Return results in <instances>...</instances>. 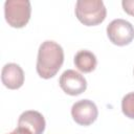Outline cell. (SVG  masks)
I'll return each mask as SVG.
<instances>
[{
  "mask_svg": "<svg viewBox=\"0 0 134 134\" xmlns=\"http://www.w3.org/2000/svg\"><path fill=\"white\" fill-rule=\"evenodd\" d=\"M64 63V50L54 41H44L38 50L36 69L40 77L48 80L53 77Z\"/></svg>",
  "mask_w": 134,
  "mask_h": 134,
  "instance_id": "cell-1",
  "label": "cell"
},
{
  "mask_svg": "<svg viewBox=\"0 0 134 134\" xmlns=\"http://www.w3.org/2000/svg\"><path fill=\"white\" fill-rule=\"evenodd\" d=\"M77 20L86 26H95L104 22L107 8L102 0H79L74 8Z\"/></svg>",
  "mask_w": 134,
  "mask_h": 134,
  "instance_id": "cell-2",
  "label": "cell"
},
{
  "mask_svg": "<svg viewBox=\"0 0 134 134\" xmlns=\"http://www.w3.org/2000/svg\"><path fill=\"white\" fill-rule=\"evenodd\" d=\"M31 15V5L28 0H7L4 3V16L9 26L24 27Z\"/></svg>",
  "mask_w": 134,
  "mask_h": 134,
  "instance_id": "cell-3",
  "label": "cell"
},
{
  "mask_svg": "<svg viewBox=\"0 0 134 134\" xmlns=\"http://www.w3.org/2000/svg\"><path fill=\"white\" fill-rule=\"evenodd\" d=\"M107 36L111 43L117 46H126L134 39L133 25L124 19H115L107 26Z\"/></svg>",
  "mask_w": 134,
  "mask_h": 134,
  "instance_id": "cell-4",
  "label": "cell"
},
{
  "mask_svg": "<svg viewBox=\"0 0 134 134\" xmlns=\"http://www.w3.org/2000/svg\"><path fill=\"white\" fill-rule=\"evenodd\" d=\"M71 116L73 120L80 126H90L96 120L98 116V110L92 100L81 99L72 105Z\"/></svg>",
  "mask_w": 134,
  "mask_h": 134,
  "instance_id": "cell-5",
  "label": "cell"
},
{
  "mask_svg": "<svg viewBox=\"0 0 134 134\" xmlns=\"http://www.w3.org/2000/svg\"><path fill=\"white\" fill-rule=\"evenodd\" d=\"M59 85L66 94L72 96L80 95L87 89V81L84 75L72 69L65 70L61 74Z\"/></svg>",
  "mask_w": 134,
  "mask_h": 134,
  "instance_id": "cell-6",
  "label": "cell"
},
{
  "mask_svg": "<svg viewBox=\"0 0 134 134\" xmlns=\"http://www.w3.org/2000/svg\"><path fill=\"white\" fill-rule=\"evenodd\" d=\"M1 81L10 90L19 89L24 84V71L16 63L5 64L1 71Z\"/></svg>",
  "mask_w": 134,
  "mask_h": 134,
  "instance_id": "cell-7",
  "label": "cell"
},
{
  "mask_svg": "<svg viewBox=\"0 0 134 134\" xmlns=\"http://www.w3.org/2000/svg\"><path fill=\"white\" fill-rule=\"evenodd\" d=\"M46 122L44 116L35 110L24 111L18 119V127L25 128L32 134H43Z\"/></svg>",
  "mask_w": 134,
  "mask_h": 134,
  "instance_id": "cell-8",
  "label": "cell"
},
{
  "mask_svg": "<svg viewBox=\"0 0 134 134\" xmlns=\"http://www.w3.org/2000/svg\"><path fill=\"white\" fill-rule=\"evenodd\" d=\"M73 63H74V66L76 67V69L80 70L81 72L90 73L96 68L97 60L93 52H91L87 49H82L75 53Z\"/></svg>",
  "mask_w": 134,
  "mask_h": 134,
  "instance_id": "cell-9",
  "label": "cell"
},
{
  "mask_svg": "<svg viewBox=\"0 0 134 134\" xmlns=\"http://www.w3.org/2000/svg\"><path fill=\"white\" fill-rule=\"evenodd\" d=\"M121 111L128 118L134 119V92H130L122 97Z\"/></svg>",
  "mask_w": 134,
  "mask_h": 134,
  "instance_id": "cell-10",
  "label": "cell"
},
{
  "mask_svg": "<svg viewBox=\"0 0 134 134\" xmlns=\"http://www.w3.org/2000/svg\"><path fill=\"white\" fill-rule=\"evenodd\" d=\"M121 5H122L124 10L128 15L134 17V0H122Z\"/></svg>",
  "mask_w": 134,
  "mask_h": 134,
  "instance_id": "cell-11",
  "label": "cell"
},
{
  "mask_svg": "<svg viewBox=\"0 0 134 134\" xmlns=\"http://www.w3.org/2000/svg\"><path fill=\"white\" fill-rule=\"evenodd\" d=\"M7 134H32V133L30 131H28L27 129H25V128L17 127L14 131H12L10 133H7Z\"/></svg>",
  "mask_w": 134,
  "mask_h": 134,
  "instance_id": "cell-12",
  "label": "cell"
},
{
  "mask_svg": "<svg viewBox=\"0 0 134 134\" xmlns=\"http://www.w3.org/2000/svg\"><path fill=\"white\" fill-rule=\"evenodd\" d=\"M133 74H134V70H133Z\"/></svg>",
  "mask_w": 134,
  "mask_h": 134,
  "instance_id": "cell-13",
  "label": "cell"
}]
</instances>
